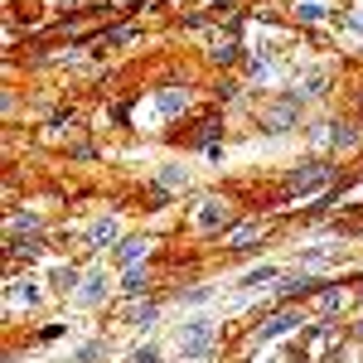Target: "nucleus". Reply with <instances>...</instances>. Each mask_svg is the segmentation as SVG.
<instances>
[{
  "label": "nucleus",
  "mask_w": 363,
  "mask_h": 363,
  "mask_svg": "<svg viewBox=\"0 0 363 363\" xmlns=\"http://www.w3.org/2000/svg\"><path fill=\"white\" fill-rule=\"evenodd\" d=\"M296 325H301V315H296V310H281V315H272V320L257 330V339H262V344H267V339H281V335H291Z\"/></svg>",
  "instance_id": "3"
},
{
  "label": "nucleus",
  "mask_w": 363,
  "mask_h": 363,
  "mask_svg": "<svg viewBox=\"0 0 363 363\" xmlns=\"http://www.w3.org/2000/svg\"><path fill=\"white\" fill-rule=\"evenodd\" d=\"M320 281L315 277H286V286H281V296H310Z\"/></svg>",
  "instance_id": "10"
},
{
  "label": "nucleus",
  "mask_w": 363,
  "mask_h": 363,
  "mask_svg": "<svg viewBox=\"0 0 363 363\" xmlns=\"http://www.w3.org/2000/svg\"><path fill=\"white\" fill-rule=\"evenodd\" d=\"M330 179H335V165L315 160V165L291 169V179H286V194H310V189H320V184H330Z\"/></svg>",
  "instance_id": "1"
},
{
  "label": "nucleus",
  "mask_w": 363,
  "mask_h": 363,
  "mask_svg": "<svg viewBox=\"0 0 363 363\" xmlns=\"http://www.w3.org/2000/svg\"><path fill=\"white\" fill-rule=\"evenodd\" d=\"M296 116H301V97H286V102H281L277 112L267 116V131H291V126H296Z\"/></svg>",
  "instance_id": "4"
},
{
  "label": "nucleus",
  "mask_w": 363,
  "mask_h": 363,
  "mask_svg": "<svg viewBox=\"0 0 363 363\" xmlns=\"http://www.w3.org/2000/svg\"><path fill=\"white\" fill-rule=\"evenodd\" d=\"M54 281L63 286V291H73V286H78V272H73V267H58V272H54Z\"/></svg>",
  "instance_id": "17"
},
{
  "label": "nucleus",
  "mask_w": 363,
  "mask_h": 363,
  "mask_svg": "<svg viewBox=\"0 0 363 363\" xmlns=\"http://www.w3.org/2000/svg\"><path fill=\"white\" fill-rule=\"evenodd\" d=\"M301 20H325V10H320L315 0H306V5H301Z\"/></svg>",
  "instance_id": "20"
},
{
  "label": "nucleus",
  "mask_w": 363,
  "mask_h": 363,
  "mask_svg": "<svg viewBox=\"0 0 363 363\" xmlns=\"http://www.w3.org/2000/svg\"><path fill=\"white\" fill-rule=\"evenodd\" d=\"M208 349H213V325H208V320H194V325L179 335V354H184V359H208Z\"/></svg>",
  "instance_id": "2"
},
{
  "label": "nucleus",
  "mask_w": 363,
  "mask_h": 363,
  "mask_svg": "<svg viewBox=\"0 0 363 363\" xmlns=\"http://www.w3.org/2000/svg\"><path fill=\"white\" fill-rule=\"evenodd\" d=\"M92 359H102V344H87V349H78V363H92Z\"/></svg>",
  "instance_id": "21"
},
{
  "label": "nucleus",
  "mask_w": 363,
  "mask_h": 363,
  "mask_svg": "<svg viewBox=\"0 0 363 363\" xmlns=\"http://www.w3.org/2000/svg\"><path fill=\"white\" fill-rule=\"evenodd\" d=\"M272 277H277L272 267H257V272H247V277H242V286H262V281H272Z\"/></svg>",
  "instance_id": "18"
},
{
  "label": "nucleus",
  "mask_w": 363,
  "mask_h": 363,
  "mask_svg": "<svg viewBox=\"0 0 363 363\" xmlns=\"http://www.w3.org/2000/svg\"><path fill=\"white\" fill-rule=\"evenodd\" d=\"M131 363H160V349L155 344H140L136 354H131Z\"/></svg>",
  "instance_id": "14"
},
{
  "label": "nucleus",
  "mask_w": 363,
  "mask_h": 363,
  "mask_svg": "<svg viewBox=\"0 0 363 363\" xmlns=\"http://www.w3.org/2000/svg\"><path fill=\"white\" fill-rule=\"evenodd\" d=\"M160 184H169V189H179V184H184V169L165 165V169H160Z\"/></svg>",
  "instance_id": "16"
},
{
  "label": "nucleus",
  "mask_w": 363,
  "mask_h": 363,
  "mask_svg": "<svg viewBox=\"0 0 363 363\" xmlns=\"http://www.w3.org/2000/svg\"><path fill=\"white\" fill-rule=\"evenodd\" d=\"M116 233H121L116 218H97V223L87 228V242H92V247H107V242H116Z\"/></svg>",
  "instance_id": "8"
},
{
  "label": "nucleus",
  "mask_w": 363,
  "mask_h": 363,
  "mask_svg": "<svg viewBox=\"0 0 363 363\" xmlns=\"http://www.w3.org/2000/svg\"><path fill=\"white\" fill-rule=\"evenodd\" d=\"M145 286H150V277H145V272H126V286H121V291H126V296H140Z\"/></svg>",
  "instance_id": "12"
},
{
  "label": "nucleus",
  "mask_w": 363,
  "mask_h": 363,
  "mask_svg": "<svg viewBox=\"0 0 363 363\" xmlns=\"http://www.w3.org/2000/svg\"><path fill=\"white\" fill-rule=\"evenodd\" d=\"M208 296H213V286H194V291H184V301H189V306H203Z\"/></svg>",
  "instance_id": "19"
},
{
  "label": "nucleus",
  "mask_w": 363,
  "mask_h": 363,
  "mask_svg": "<svg viewBox=\"0 0 363 363\" xmlns=\"http://www.w3.org/2000/svg\"><path fill=\"white\" fill-rule=\"evenodd\" d=\"M102 296H107V272H92V277L83 281V291H78V301H83V306H97Z\"/></svg>",
  "instance_id": "7"
},
{
  "label": "nucleus",
  "mask_w": 363,
  "mask_h": 363,
  "mask_svg": "<svg viewBox=\"0 0 363 363\" xmlns=\"http://www.w3.org/2000/svg\"><path fill=\"white\" fill-rule=\"evenodd\" d=\"M233 218V208L228 203H218V199H203V213H199V228H218Z\"/></svg>",
  "instance_id": "6"
},
{
  "label": "nucleus",
  "mask_w": 363,
  "mask_h": 363,
  "mask_svg": "<svg viewBox=\"0 0 363 363\" xmlns=\"http://www.w3.org/2000/svg\"><path fill=\"white\" fill-rule=\"evenodd\" d=\"M330 131H335V150H349V145H354V131H349V126H330Z\"/></svg>",
  "instance_id": "15"
},
{
  "label": "nucleus",
  "mask_w": 363,
  "mask_h": 363,
  "mask_svg": "<svg viewBox=\"0 0 363 363\" xmlns=\"http://www.w3.org/2000/svg\"><path fill=\"white\" fill-rule=\"evenodd\" d=\"M10 296H15V301H29V306H34V301H39V286H34V281H15V286H10Z\"/></svg>",
  "instance_id": "11"
},
{
  "label": "nucleus",
  "mask_w": 363,
  "mask_h": 363,
  "mask_svg": "<svg viewBox=\"0 0 363 363\" xmlns=\"http://www.w3.org/2000/svg\"><path fill=\"white\" fill-rule=\"evenodd\" d=\"M320 306H325V310H339V306H344V296H339V291H325V296H320Z\"/></svg>",
  "instance_id": "22"
},
{
  "label": "nucleus",
  "mask_w": 363,
  "mask_h": 363,
  "mask_svg": "<svg viewBox=\"0 0 363 363\" xmlns=\"http://www.w3.org/2000/svg\"><path fill=\"white\" fill-rule=\"evenodd\" d=\"M145 252H150V238H121V242H116V262L131 267L136 257H145Z\"/></svg>",
  "instance_id": "5"
},
{
  "label": "nucleus",
  "mask_w": 363,
  "mask_h": 363,
  "mask_svg": "<svg viewBox=\"0 0 363 363\" xmlns=\"http://www.w3.org/2000/svg\"><path fill=\"white\" fill-rule=\"evenodd\" d=\"M184 107H189V92H179V87H165V92H160V112L165 116H179Z\"/></svg>",
  "instance_id": "9"
},
{
  "label": "nucleus",
  "mask_w": 363,
  "mask_h": 363,
  "mask_svg": "<svg viewBox=\"0 0 363 363\" xmlns=\"http://www.w3.org/2000/svg\"><path fill=\"white\" fill-rule=\"evenodd\" d=\"M155 315H160V306H136L131 310V325H155Z\"/></svg>",
  "instance_id": "13"
}]
</instances>
